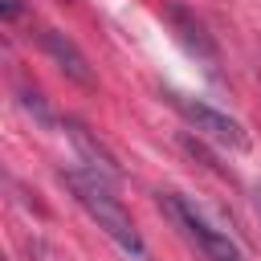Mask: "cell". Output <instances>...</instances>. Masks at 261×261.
Instances as JSON below:
<instances>
[{
	"label": "cell",
	"instance_id": "6da1fadb",
	"mask_svg": "<svg viewBox=\"0 0 261 261\" xmlns=\"http://www.w3.org/2000/svg\"><path fill=\"white\" fill-rule=\"evenodd\" d=\"M61 184H65V192L86 208V216H90L118 249H126L130 257H143V253H147V245H143V237H139L130 212H126L122 200L110 192V179H106V175H98L94 167H90V171L69 167V171H61Z\"/></svg>",
	"mask_w": 261,
	"mask_h": 261
},
{
	"label": "cell",
	"instance_id": "52a82bcc",
	"mask_svg": "<svg viewBox=\"0 0 261 261\" xmlns=\"http://www.w3.org/2000/svg\"><path fill=\"white\" fill-rule=\"evenodd\" d=\"M20 16V0H4V20H16Z\"/></svg>",
	"mask_w": 261,
	"mask_h": 261
},
{
	"label": "cell",
	"instance_id": "5b68a950",
	"mask_svg": "<svg viewBox=\"0 0 261 261\" xmlns=\"http://www.w3.org/2000/svg\"><path fill=\"white\" fill-rule=\"evenodd\" d=\"M41 49L57 61V69H61L69 82H77V86H94V69H90V61H86V53H82L65 33H57V29H41Z\"/></svg>",
	"mask_w": 261,
	"mask_h": 261
},
{
	"label": "cell",
	"instance_id": "277c9868",
	"mask_svg": "<svg viewBox=\"0 0 261 261\" xmlns=\"http://www.w3.org/2000/svg\"><path fill=\"white\" fill-rule=\"evenodd\" d=\"M163 16H167V24H171L175 41H179L196 61H204V69H208V73H216L220 53H216V41L208 37V29L200 24V16H196V12H188L184 4H167V8H163Z\"/></svg>",
	"mask_w": 261,
	"mask_h": 261
},
{
	"label": "cell",
	"instance_id": "8992f818",
	"mask_svg": "<svg viewBox=\"0 0 261 261\" xmlns=\"http://www.w3.org/2000/svg\"><path fill=\"white\" fill-rule=\"evenodd\" d=\"M69 139H73V147H77V151L86 155V163H90V167H94L98 175H106L110 184H114V179L122 175V171H118V163H114V155H110V151H106L102 143H94L86 126H77V122H69Z\"/></svg>",
	"mask_w": 261,
	"mask_h": 261
},
{
	"label": "cell",
	"instance_id": "3957f363",
	"mask_svg": "<svg viewBox=\"0 0 261 261\" xmlns=\"http://www.w3.org/2000/svg\"><path fill=\"white\" fill-rule=\"evenodd\" d=\"M167 208H171V216L179 220V228L200 245V253H204L208 261H245L241 249H237V241H232L224 228H216L188 196H167Z\"/></svg>",
	"mask_w": 261,
	"mask_h": 261
},
{
	"label": "cell",
	"instance_id": "ba28073f",
	"mask_svg": "<svg viewBox=\"0 0 261 261\" xmlns=\"http://www.w3.org/2000/svg\"><path fill=\"white\" fill-rule=\"evenodd\" d=\"M253 204H257V216H261V184H257V192H253Z\"/></svg>",
	"mask_w": 261,
	"mask_h": 261
},
{
	"label": "cell",
	"instance_id": "7a4b0ae2",
	"mask_svg": "<svg viewBox=\"0 0 261 261\" xmlns=\"http://www.w3.org/2000/svg\"><path fill=\"white\" fill-rule=\"evenodd\" d=\"M175 110H179V118L188 122V126H196L204 139H212V143H220V147H228V151H249V130L232 118V114H224V110H216V106H208V102H200V98H188V94H179V90H167L163 94Z\"/></svg>",
	"mask_w": 261,
	"mask_h": 261
}]
</instances>
